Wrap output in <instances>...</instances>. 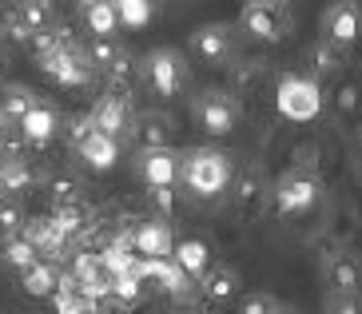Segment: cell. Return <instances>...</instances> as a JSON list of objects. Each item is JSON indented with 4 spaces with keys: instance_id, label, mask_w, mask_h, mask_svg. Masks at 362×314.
I'll return each instance as SVG.
<instances>
[{
    "instance_id": "obj_1",
    "label": "cell",
    "mask_w": 362,
    "mask_h": 314,
    "mask_svg": "<svg viewBox=\"0 0 362 314\" xmlns=\"http://www.w3.org/2000/svg\"><path fill=\"white\" fill-rule=\"evenodd\" d=\"M36 64H40V72L60 88H84L88 80H92V72H96L92 60H88V52L72 40L68 28H56V44L48 52L36 56Z\"/></svg>"
},
{
    "instance_id": "obj_2",
    "label": "cell",
    "mask_w": 362,
    "mask_h": 314,
    "mask_svg": "<svg viewBox=\"0 0 362 314\" xmlns=\"http://www.w3.org/2000/svg\"><path fill=\"white\" fill-rule=\"evenodd\" d=\"M180 179L187 183L192 195H199V199H215V195L231 183V159H227L219 147H195V151L183 156Z\"/></svg>"
},
{
    "instance_id": "obj_3",
    "label": "cell",
    "mask_w": 362,
    "mask_h": 314,
    "mask_svg": "<svg viewBox=\"0 0 362 314\" xmlns=\"http://www.w3.org/2000/svg\"><path fill=\"white\" fill-rule=\"evenodd\" d=\"M239 28L263 44H279L295 28V8L291 0H247L239 8Z\"/></svg>"
},
{
    "instance_id": "obj_4",
    "label": "cell",
    "mask_w": 362,
    "mask_h": 314,
    "mask_svg": "<svg viewBox=\"0 0 362 314\" xmlns=\"http://www.w3.org/2000/svg\"><path fill=\"white\" fill-rule=\"evenodd\" d=\"M275 107L283 120L291 124H310L315 115L322 112V88L315 76H298V72H287L275 88Z\"/></svg>"
},
{
    "instance_id": "obj_5",
    "label": "cell",
    "mask_w": 362,
    "mask_h": 314,
    "mask_svg": "<svg viewBox=\"0 0 362 314\" xmlns=\"http://www.w3.org/2000/svg\"><path fill=\"white\" fill-rule=\"evenodd\" d=\"M139 72H144V84L163 100H175L187 84V60L175 48H151L139 64Z\"/></svg>"
},
{
    "instance_id": "obj_6",
    "label": "cell",
    "mask_w": 362,
    "mask_h": 314,
    "mask_svg": "<svg viewBox=\"0 0 362 314\" xmlns=\"http://www.w3.org/2000/svg\"><path fill=\"white\" fill-rule=\"evenodd\" d=\"M192 115H195V124H199L207 136H227V132H235V124H239V104H235L227 92L211 88V92L195 95Z\"/></svg>"
},
{
    "instance_id": "obj_7",
    "label": "cell",
    "mask_w": 362,
    "mask_h": 314,
    "mask_svg": "<svg viewBox=\"0 0 362 314\" xmlns=\"http://www.w3.org/2000/svg\"><path fill=\"white\" fill-rule=\"evenodd\" d=\"M319 203V179L310 171L295 168L275 183V211L279 215H303Z\"/></svg>"
},
{
    "instance_id": "obj_8",
    "label": "cell",
    "mask_w": 362,
    "mask_h": 314,
    "mask_svg": "<svg viewBox=\"0 0 362 314\" xmlns=\"http://www.w3.org/2000/svg\"><path fill=\"white\" fill-rule=\"evenodd\" d=\"M192 52L199 56L203 64H211V68H219V64H227L235 56V28L231 24H199V28L192 32Z\"/></svg>"
},
{
    "instance_id": "obj_9",
    "label": "cell",
    "mask_w": 362,
    "mask_h": 314,
    "mask_svg": "<svg viewBox=\"0 0 362 314\" xmlns=\"http://www.w3.org/2000/svg\"><path fill=\"white\" fill-rule=\"evenodd\" d=\"M362 36V4L358 0H334L322 12V40H334L342 48H351Z\"/></svg>"
},
{
    "instance_id": "obj_10",
    "label": "cell",
    "mask_w": 362,
    "mask_h": 314,
    "mask_svg": "<svg viewBox=\"0 0 362 314\" xmlns=\"http://www.w3.org/2000/svg\"><path fill=\"white\" fill-rule=\"evenodd\" d=\"M180 163L183 159L175 156V147H144V156H139V179L148 187H175Z\"/></svg>"
},
{
    "instance_id": "obj_11",
    "label": "cell",
    "mask_w": 362,
    "mask_h": 314,
    "mask_svg": "<svg viewBox=\"0 0 362 314\" xmlns=\"http://www.w3.org/2000/svg\"><path fill=\"white\" fill-rule=\"evenodd\" d=\"M76 283H80V294L84 298H92V303H100V298H112V279L116 274L107 271L104 255H80L72 267Z\"/></svg>"
},
{
    "instance_id": "obj_12",
    "label": "cell",
    "mask_w": 362,
    "mask_h": 314,
    "mask_svg": "<svg viewBox=\"0 0 362 314\" xmlns=\"http://www.w3.org/2000/svg\"><path fill=\"white\" fill-rule=\"evenodd\" d=\"M132 247H136L139 259H171V247H175V235L163 219H144L132 231Z\"/></svg>"
},
{
    "instance_id": "obj_13",
    "label": "cell",
    "mask_w": 362,
    "mask_h": 314,
    "mask_svg": "<svg viewBox=\"0 0 362 314\" xmlns=\"http://www.w3.org/2000/svg\"><path fill=\"white\" fill-rule=\"evenodd\" d=\"M72 147L80 151V159H84L92 171H112V168L119 163V139L104 136L96 124H92V132H88V136L76 139Z\"/></svg>"
},
{
    "instance_id": "obj_14",
    "label": "cell",
    "mask_w": 362,
    "mask_h": 314,
    "mask_svg": "<svg viewBox=\"0 0 362 314\" xmlns=\"http://www.w3.org/2000/svg\"><path fill=\"white\" fill-rule=\"evenodd\" d=\"M92 124L104 132V136L119 139L124 132L132 127V107H128V95H119V92H107L96 100V107H92Z\"/></svg>"
},
{
    "instance_id": "obj_15",
    "label": "cell",
    "mask_w": 362,
    "mask_h": 314,
    "mask_svg": "<svg viewBox=\"0 0 362 314\" xmlns=\"http://www.w3.org/2000/svg\"><path fill=\"white\" fill-rule=\"evenodd\" d=\"M16 127H21V136L28 139V144L44 147V144H52L56 127H60V115H56V107H52V104L36 100V104L21 115V124H16Z\"/></svg>"
},
{
    "instance_id": "obj_16",
    "label": "cell",
    "mask_w": 362,
    "mask_h": 314,
    "mask_svg": "<svg viewBox=\"0 0 362 314\" xmlns=\"http://www.w3.org/2000/svg\"><path fill=\"white\" fill-rule=\"evenodd\" d=\"M24 239H28L36 251H40V259H44V255H48V259L64 255V251H68V243H72L52 219H33V223H24Z\"/></svg>"
},
{
    "instance_id": "obj_17",
    "label": "cell",
    "mask_w": 362,
    "mask_h": 314,
    "mask_svg": "<svg viewBox=\"0 0 362 314\" xmlns=\"http://www.w3.org/2000/svg\"><path fill=\"white\" fill-rule=\"evenodd\" d=\"M171 259H175L180 271L192 274V279H203L207 267H211V247H207L203 239H180L175 247H171Z\"/></svg>"
},
{
    "instance_id": "obj_18",
    "label": "cell",
    "mask_w": 362,
    "mask_h": 314,
    "mask_svg": "<svg viewBox=\"0 0 362 314\" xmlns=\"http://www.w3.org/2000/svg\"><path fill=\"white\" fill-rule=\"evenodd\" d=\"M322 274H327L330 291H358L362 286V262L354 255H330Z\"/></svg>"
},
{
    "instance_id": "obj_19",
    "label": "cell",
    "mask_w": 362,
    "mask_h": 314,
    "mask_svg": "<svg viewBox=\"0 0 362 314\" xmlns=\"http://www.w3.org/2000/svg\"><path fill=\"white\" fill-rule=\"evenodd\" d=\"M21 286H24V294H33V298H52L56 286H60V271H56L48 259H36L33 267L21 271Z\"/></svg>"
},
{
    "instance_id": "obj_20",
    "label": "cell",
    "mask_w": 362,
    "mask_h": 314,
    "mask_svg": "<svg viewBox=\"0 0 362 314\" xmlns=\"http://www.w3.org/2000/svg\"><path fill=\"white\" fill-rule=\"evenodd\" d=\"M199 283H203V294H207L211 303H227V298H235V291H239V274H235L231 267H207V274H203Z\"/></svg>"
},
{
    "instance_id": "obj_21",
    "label": "cell",
    "mask_w": 362,
    "mask_h": 314,
    "mask_svg": "<svg viewBox=\"0 0 362 314\" xmlns=\"http://www.w3.org/2000/svg\"><path fill=\"white\" fill-rule=\"evenodd\" d=\"M307 60L319 76H334V72H342V64H346V48L334 44V40H319V44H310Z\"/></svg>"
},
{
    "instance_id": "obj_22",
    "label": "cell",
    "mask_w": 362,
    "mask_h": 314,
    "mask_svg": "<svg viewBox=\"0 0 362 314\" xmlns=\"http://www.w3.org/2000/svg\"><path fill=\"white\" fill-rule=\"evenodd\" d=\"M40 95L33 92V88H24V84H8L4 92H0V115L8 120V124H21V115L28 112V107L36 104Z\"/></svg>"
},
{
    "instance_id": "obj_23",
    "label": "cell",
    "mask_w": 362,
    "mask_h": 314,
    "mask_svg": "<svg viewBox=\"0 0 362 314\" xmlns=\"http://www.w3.org/2000/svg\"><path fill=\"white\" fill-rule=\"evenodd\" d=\"M116 4V16H119V28H148L151 16H156V0H112Z\"/></svg>"
},
{
    "instance_id": "obj_24",
    "label": "cell",
    "mask_w": 362,
    "mask_h": 314,
    "mask_svg": "<svg viewBox=\"0 0 362 314\" xmlns=\"http://www.w3.org/2000/svg\"><path fill=\"white\" fill-rule=\"evenodd\" d=\"M84 28L92 32V36H116L119 32L116 4H112V0H96L92 8H84Z\"/></svg>"
},
{
    "instance_id": "obj_25",
    "label": "cell",
    "mask_w": 362,
    "mask_h": 314,
    "mask_svg": "<svg viewBox=\"0 0 362 314\" xmlns=\"http://www.w3.org/2000/svg\"><path fill=\"white\" fill-rule=\"evenodd\" d=\"M28 183H33V171H28V163H24L21 156L0 159V195H16V191H24Z\"/></svg>"
},
{
    "instance_id": "obj_26",
    "label": "cell",
    "mask_w": 362,
    "mask_h": 314,
    "mask_svg": "<svg viewBox=\"0 0 362 314\" xmlns=\"http://www.w3.org/2000/svg\"><path fill=\"white\" fill-rule=\"evenodd\" d=\"M16 16L33 32H44V28H52V21H56V4L52 0H16Z\"/></svg>"
},
{
    "instance_id": "obj_27",
    "label": "cell",
    "mask_w": 362,
    "mask_h": 314,
    "mask_svg": "<svg viewBox=\"0 0 362 314\" xmlns=\"http://www.w3.org/2000/svg\"><path fill=\"white\" fill-rule=\"evenodd\" d=\"M139 144L144 147H171V120L148 112L139 115Z\"/></svg>"
},
{
    "instance_id": "obj_28",
    "label": "cell",
    "mask_w": 362,
    "mask_h": 314,
    "mask_svg": "<svg viewBox=\"0 0 362 314\" xmlns=\"http://www.w3.org/2000/svg\"><path fill=\"white\" fill-rule=\"evenodd\" d=\"M139 298H144V274H139V267H136V271H128V274H116V279H112V303L136 306Z\"/></svg>"
},
{
    "instance_id": "obj_29",
    "label": "cell",
    "mask_w": 362,
    "mask_h": 314,
    "mask_svg": "<svg viewBox=\"0 0 362 314\" xmlns=\"http://www.w3.org/2000/svg\"><path fill=\"white\" fill-rule=\"evenodd\" d=\"M84 52H88V60H92V68H104V72H107V68L128 52V48H119L116 36H92V44H88Z\"/></svg>"
},
{
    "instance_id": "obj_30",
    "label": "cell",
    "mask_w": 362,
    "mask_h": 314,
    "mask_svg": "<svg viewBox=\"0 0 362 314\" xmlns=\"http://www.w3.org/2000/svg\"><path fill=\"white\" fill-rule=\"evenodd\" d=\"M36 259H40V251H36L24 235H8V243H4V262H8V267L24 271V267H33Z\"/></svg>"
},
{
    "instance_id": "obj_31",
    "label": "cell",
    "mask_w": 362,
    "mask_h": 314,
    "mask_svg": "<svg viewBox=\"0 0 362 314\" xmlns=\"http://www.w3.org/2000/svg\"><path fill=\"white\" fill-rule=\"evenodd\" d=\"M322 314H362V294L358 291H327Z\"/></svg>"
},
{
    "instance_id": "obj_32",
    "label": "cell",
    "mask_w": 362,
    "mask_h": 314,
    "mask_svg": "<svg viewBox=\"0 0 362 314\" xmlns=\"http://www.w3.org/2000/svg\"><path fill=\"white\" fill-rule=\"evenodd\" d=\"M52 303H56V314H96V303L92 298H84L80 291H56L52 294Z\"/></svg>"
},
{
    "instance_id": "obj_33",
    "label": "cell",
    "mask_w": 362,
    "mask_h": 314,
    "mask_svg": "<svg viewBox=\"0 0 362 314\" xmlns=\"http://www.w3.org/2000/svg\"><path fill=\"white\" fill-rule=\"evenodd\" d=\"M0 28H4V36H8L12 44H28V40L36 36V32L28 28V24H24L21 16H16V8H8L4 16H0Z\"/></svg>"
},
{
    "instance_id": "obj_34",
    "label": "cell",
    "mask_w": 362,
    "mask_h": 314,
    "mask_svg": "<svg viewBox=\"0 0 362 314\" xmlns=\"http://www.w3.org/2000/svg\"><path fill=\"white\" fill-rule=\"evenodd\" d=\"M279 310H283V303L275 294H247L243 306H239V314H279Z\"/></svg>"
},
{
    "instance_id": "obj_35",
    "label": "cell",
    "mask_w": 362,
    "mask_h": 314,
    "mask_svg": "<svg viewBox=\"0 0 362 314\" xmlns=\"http://www.w3.org/2000/svg\"><path fill=\"white\" fill-rule=\"evenodd\" d=\"M24 223V215H21V207L12 199H4L0 195V231H8V235H16V227Z\"/></svg>"
},
{
    "instance_id": "obj_36",
    "label": "cell",
    "mask_w": 362,
    "mask_h": 314,
    "mask_svg": "<svg viewBox=\"0 0 362 314\" xmlns=\"http://www.w3.org/2000/svg\"><path fill=\"white\" fill-rule=\"evenodd\" d=\"M259 195H263V179H259V171H247L239 179V203H255Z\"/></svg>"
},
{
    "instance_id": "obj_37",
    "label": "cell",
    "mask_w": 362,
    "mask_h": 314,
    "mask_svg": "<svg viewBox=\"0 0 362 314\" xmlns=\"http://www.w3.org/2000/svg\"><path fill=\"white\" fill-rule=\"evenodd\" d=\"M148 195H151V203L160 207V215H171V207H175V195H171V187H151Z\"/></svg>"
},
{
    "instance_id": "obj_38",
    "label": "cell",
    "mask_w": 362,
    "mask_h": 314,
    "mask_svg": "<svg viewBox=\"0 0 362 314\" xmlns=\"http://www.w3.org/2000/svg\"><path fill=\"white\" fill-rule=\"evenodd\" d=\"M354 179H358V187H362V151H358V159H354Z\"/></svg>"
},
{
    "instance_id": "obj_39",
    "label": "cell",
    "mask_w": 362,
    "mask_h": 314,
    "mask_svg": "<svg viewBox=\"0 0 362 314\" xmlns=\"http://www.w3.org/2000/svg\"><path fill=\"white\" fill-rule=\"evenodd\" d=\"M92 4H96V0H76V8H92Z\"/></svg>"
},
{
    "instance_id": "obj_40",
    "label": "cell",
    "mask_w": 362,
    "mask_h": 314,
    "mask_svg": "<svg viewBox=\"0 0 362 314\" xmlns=\"http://www.w3.org/2000/svg\"><path fill=\"white\" fill-rule=\"evenodd\" d=\"M4 127H8V120H4V115H0V139H4Z\"/></svg>"
},
{
    "instance_id": "obj_41",
    "label": "cell",
    "mask_w": 362,
    "mask_h": 314,
    "mask_svg": "<svg viewBox=\"0 0 362 314\" xmlns=\"http://www.w3.org/2000/svg\"><path fill=\"white\" fill-rule=\"evenodd\" d=\"M279 314H298V310H287V306H283V310H279Z\"/></svg>"
},
{
    "instance_id": "obj_42",
    "label": "cell",
    "mask_w": 362,
    "mask_h": 314,
    "mask_svg": "<svg viewBox=\"0 0 362 314\" xmlns=\"http://www.w3.org/2000/svg\"><path fill=\"white\" fill-rule=\"evenodd\" d=\"M0 76H4V60H0Z\"/></svg>"
},
{
    "instance_id": "obj_43",
    "label": "cell",
    "mask_w": 362,
    "mask_h": 314,
    "mask_svg": "<svg viewBox=\"0 0 362 314\" xmlns=\"http://www.w3.org/2000/svg\"><path fill=\"white\" fill-rule=\"evenodd\" d=\"M183 314H199V310H183Z\"/></svg>"
},
{
    "instance_id": "obj_44",
    "label": "cell",
    "mask_w": 362,
    "mask_h": 314,
    "mask_svg": "<svg viewBox=\"0 0 362 314\" xmlns=\"http://www.w3.org/2000/svg\"><path fill=\"white\" fill-rule=\"evenodd\" d=\"M358 144H362V136H358Z\"/></svg>"
}]
</instances>
